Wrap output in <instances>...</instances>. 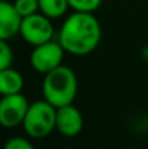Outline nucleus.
I'll list each match as a JSON object with an SVG mask.
<instances>
[{"label": "nucleus", "mask_w": 148, "mask_h": 149, "mask_svg": "<svg viewBox=\"0 0 148 149\" xmlns=\"http://www.w3.org/2000/svg\"><path fill=\"white\" fill-rule=\"evenodd\" d=\"M147 129H148V117H147Z\"/></svg>", "instance_id": "obj_16"}, {"label": "nucleus", "mask_w": 148, "mask_h": 149, "mask_svg": "<svg viewBox=\"0 0 148 149\" xmlns=\"http://www.w3.org/2000/svg\"><path fill=\"white\" fill-rule=\"evenodd\" d=\"M13 62V49L6 39L0 41V70L10 68Z\"/></svg>", "instance_id": "obj_13"}, {"label": "nucleus", "mask_w": 148, "mask_h": 149, "mask_svg": "<svg viewBox=\"0 0 148 149\" xmlns=\"http://www.w3.org/2000/svg\"><path fill=\"white\" fill-rule=\"evenodd\" d=\"M23 86H25L23 75L18 70H15L12 67L0 70V93H1V96L22 93Z\"/></svg>", "instance_id": "obj_9"}, {"label": "nucleus", "mask_w": 148, "mask_h": 149, "mask_svg": "<svg viewBox=\"0 0 148 149\" xmlns=\"http://www.w3.org/2000/svg\"><path fill=\"white\" fill-rule=\"evenodd\" d=\"M39 12L48 16L49 19H58L64 16L70 7L68 0H38Z\"/></svg>", "instance_id": "obj_10"}, {"label": "nucleus", "mask_w": 148, "mask_h": 149, "mask_svg": "<svg viewBox=\"0 0 148 149\" xmlns=\"http://www.w3.org/2000/svg\"><path fill=\"white\" fill-rule=\"evenodd\" d=\"M29 101L22 94H9L1 96L0 100V123L6 129L18 127L19 125H23V120L26 117V113L29 110Z\"/></svg>", "instance_id": "obj_6"}, {"label": "nucleus", "mask_w": 148, "mask_h": 149, "mask_svg": "<svg viewBox=\"0 0 148 149\" xmlns=\"http://www.w3.org/2000/svg\"><path fill=\"white\" fill-rule=\"evenodd\" d=\"M102 39V28L93 13L74 12L61 25L58 42L65 52L83 56L97 48Z\"/></svg>", "instance_id": "obj_1"}, {"label": "nucleus", "mask_w": 148, "mask_h": 149, "mask_svg": "<svg viewBox=\"0 0 148 149\" xmlns=\"http://www.w3.org/2000/svg\"><path fill=\"white\" fill-rule=\"evenodd\" d=\"M3 149H35L34 145L25 139V138H20V136H16V138H10L6 143Z\"/></svg>", "instance_id": "obj_14"}, {"label": "nucleus", "mask_w": 148, "mask_h": 149, "mask_svg": "<svg viewBox=\"0 0 148 149\" xmlns=\"http://www.w3.org/2000/svg\"><path fill=\"white\" fill-rule=\"evenodd\" d=\"M103 0H68L70 9L74 12H86V13H93L96 12Z\"/></svg>", "instance_id": "obj_11"}, {"label": "nucleus", "mask_w": 148, "mask_h": 149, "mask_svg": "<svg viewBox=\"0 0 148 149\" xmlns=\"http://www.w3.org/2000/svg\"><path fill=\"white\" fill-rule=\"evenodd\" d=\"M83 114L74 104H67L57 109L55 130L64 138H76L83 130Z\"/></svg>", "instance_id": "obj_7"}, {"label": "nucleus", "mask_w": 148, "mask_h": 149, "mask_svg": "<svg viewBox=\"0 0 148 149\" xmlns=\"http://www.w3.org/2000/svg\"><path fill=\"white\" fill-rule=\"evenodd\" d=\"M22 15L18 12L13 3L7 0L0 1V39H10L20 33Z\"/></svg>", "instance_id": "obj_8"}, {"label": "nucleus", "mask_w": 148, "mask_h": 149, "mask_svg": "<svg viewBox=\"0 0 148 149\" xmlns=\"http://www.w3.org/2000/svg\"><path fill=\"white\" fill-rule=\"evenodd\" d=\"M64 54H65V49L58 42V39L57 41L52 39L49 42L34 47L31 56H29V62L35 71L45 75L47 72L55 70L57 67L62 64Z\"/></svg>", "instance_id": "obj_5"}, {"label": "nucleus", "mask_w": 148, "mask_h": 149, "mask_svg": "<svg viewBox=\"0 0 148 149\" xmlns=\"http://www.w3.org/2000/svg\"><path fill=\"white\" fill-rule=\"evenodd\" d=\"M57 125V107L45 99L38 100L29 106L26 117L23 120V129L29 138L42 139L47 138Z\"/></svg>", "instance_id": "obj_3"}, {"label": "nucleus", "mask_w": 148, "mask_h": 149, "mask_svg": "<svg viewBox=\"0 0 148 149\" xmlns=\"http://www.w3.org/2000/svg\"><path fill=\"white\" fill-rule=\"evenodd\" d=\"M13 4L18 9V12L22 15V17H26V16H31V15L39 12L38 0H15Z\"/></svg>", "instance_id": "obj_12"}, {"label": "nucleus", "mask_w": 148, "mask_h": 149, "mask_svg": "<svg viewBox=\"0 0 148 149\" xmlns=\"http://www.w3.org/2000/svg\"><path fill=\"white\" fill-rule=\"evenodd\" d=\"M142 54H144V58H145V59H148V47H147V48H144Z\"/></svg>", "instance_id": "obj_15"}, {"label": "nucleus", "mask_w": 148, "mask_h": 149, "mask_svg": "<svg viewBox=\"0 0 148 149\" xmlns=\"http://www.w3.org/2000/svg\"><path fill=\"white\" fill-rule=\"evenodd\" d=\"M20 36L32 47H38L41 44L52 41L54 26L51 23V19L41 12L23 17L20 26Z\"/></svg>", "instance_id": "obj_4"}, {"label": "nucleus", "mask_w": 148, "mask_h": 149, "mask_svg": "<svg viewBox=\"0 0 148 149\" xmlns=\"http://www.w3.org/2000/svg\"><path fill=\"white\" fill-rule=\"evenodd\" d=\"M77 87L79 83L76 72L70 67L61 64L45 74L42 80V97L58 109L73 104L77 96Z\"/></svg>", "instance_id": "obj_2"}]
</instances>
